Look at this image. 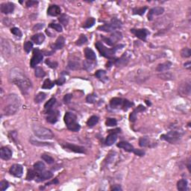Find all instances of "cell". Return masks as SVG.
Listing matches in <instances>:
<instances>
[{
  "label": "cell",
  "mask_w": 191,
  "mask_h": 191,
  "mask_svg": "<svg viewBox=\"0 0 191 191\" xmlns=\"http://www.w3.org/2000/svg\"><path fill=\"white\" fill-rule=\"evenodd\" d=\"M95 66H96V64L93 62V60H90L87 59L83 62V68L87 71L92 70L94 68Z\"/></svg>",
  "instance_id": "31"
},
{
  "label": "cell",
  "mask_w": 191,
  "mask_h": 191,
  "mask_svg": "<svg viewBox=\"0 0 191 191\" xmlns=\"http://www.w3.org/2000/svg\"><path fill=\"white\" fill-rule=\"evenodd\" d=\"M9 79L18 87L23 94H27L32 87L30 79L26 76L25 72L19 68L15 67L10 69L9 73Z\"/></svg>",
  "instance_id": "1"
},
{
  "label": "cell",
  "mask_w": 191,
  "mask_h": 191,
  "mask_svg": "<svg viewBox=\"0 0 191 191\" xmlns=\"http://www.w3.org/2000/svg\"><path fill=\"white\" fill-rule=\"evenodd\" d=\"M8 187H9V183L7 181L3 180V181H2L0 182V190L2 191H4L6 189H8Z\"/></svg>",
  "instance_id": "55"
},
{
  "label": "cell",
  "mask_w": 191,
  "mask_h": 191,
  "mask_svg": "<svg viewBox=\"0 0 191 191\" xmlns=\"http://www.w3.org/2000/svg\"><path fill=\"white\" fill-rule=\"evenodd\" d=\"M43 58V53L40 52L38 49H35L33 51V56L30 61V66L31 67L34 68L36 67L38 64H40Z\"/></svg>",
  "instance_id": "10"
},
{
  "label": "cell",
  "mask_w": 191,
  "mask_h": 191,
  "mask_svg": "<svg viewBox=\"0 0 191 191\" xmlns=\"http://www.w3.org/2000/svg\"><path fill=\"white\" fill-rule=\"evenodd\" d=\"M133 102H130L127 99H124V103H123V106H122V110H127L128 109L130 108L131 106H133Z\"/></svg>",
  "instance_id": "53"
},
{
  "label": "cell",
  "mask_w": 191,
  "mask_h": 191,
  "mask_svg": "<svg viewBox=\"0 0 191 191\" xmlns=\"http://www.w3.org/2000/svg\"><path fill=\"white\" fill-rule=\"evenodd\" d=\"M183 134H184V132H183L182 130L173 129V130H171L169 132H167V134H162L160 136V139L173 144V143H178L181 140Z\"/></svg>",
  "instance_id": "5"
},
{
  "label": "cell",
  "mask_w": 191,
  "mask_h": 191,
  "mask_svg": "<svg viewBox=\"0 0 191 191\" xmlns=\"http://www.w3.org/2000/svg\"><path fill=\"white\" fill-rule=\"evenodd\" d=\"M67 67H68L69 69H72V70L78 69L80 68L79 60H77V59L69 60V63H68V65H67Z\"/></svg>",
  "instance_id": "28"
},
{
  "label": "cell",
  "mask_w": 191,
  "mask_h": 191,
  "mask_svg": "<svg viewBox=\"0 0 191 191\" xmlns=\"http://www.w3.org/2000/svg\"><path fill=\"white\" fill-rule=\"evenodd\" d=\"M95 46L97 47V50L99 52L100 55L103 56V57L106 58L110 59V60H113V59H114V58L115 57L116 52H117V50L119 49L123 48V47H125V45L119 44L117 45V47H114V48L108 49L105 47L103 45V43L100 41L97 42L96 44H95Z\"/></svg>",
  "instance_id": "3"
},
{
  "label": "cell",
  "mask_w": 191,
  "mask_h": 191,
  "mask_svg": "<svg viewBox=\"0 0 191 191\" xmlns=\"http://www.w3.org/2000/svg\"><path fill=\"white\" fill-rule=\"evenodd\" d=\"M41 158L43 159L44 161H46L48 164H54V162H55V160L52 157H51L50 155H47V154H43V155H41Z\"/></svg>",
  "instance_id": "44"
},
{
  "label": "cell",
  "mask_w": 191,
  "mask_h": 191,
  "mask_svg": "<svg viewBox=\"0 0 191 191\" xmlns=\"http://www.w3.org/2000/svg\"><path fill=\"white\" fill-rule=\"evenodd\" d=\"M64 119L67 128L70 131L76 132L81 128V126L77 122V117L72 112H67L64 115Z\"/></svg>",
  "instance_id": "4"
},
{
  "label": "cell",
  "mask_w": 191,
  "mask_h": 191,
  "mask_svg": "<svg viewBox=\"0 0 191 191\" xmlns=\"http://www.w3.org/2000/svg\"><path fill=\"white\" fill-rule=\"evenodd\" d=\"M38 4V2L37 1H32V0H30V1H28L26 2V6L28 8L31 7V6H34V5H36Z\"/></svg>",
  "instance_id": "60"
},
{
  "label": "cell",
  "mask_w": 191,
  "mask_h": 191,
  "mask_svg": "<svg viewBox=\"0 0 191 191\" xmlns=\"http://www.w3.org/2000/svg\"><path fill=\"white\" fill-rule=\"evenodd\" d=\"M158 77H160V78L161 79H164V80H171L172 79V73L169 72H161V74L158 75Z\"/></svg>",
  "instance_id": "43"
},
{
  "label": "cell",
  "mask_w": 191,
  "mask_h": 191,
  "mask_svg": "<svg viewBox=\"0 0 191 191\" xmlns=\"http://www.w3.org/2000/svg\"><path fill=\"white\" fill-rule=\"evenodd\" d=\"M172 62H170L169 60H167L166 62L162 63V64H159L157 66L156 70L159 72H165V71L169 70L171 67H172Z\"/></svg>",
  "instance_id": "22"
},
{
  "label": "cell",
  "mask_w": 191,
  "mask_h": 191,
  "mask_svg": "<svg viewBox=\"0 0 191 191\" xmlns=\"http://www.w3.org/2000/svg\"><path fill=\"white\" fill-rule=\"evenodd\" d=\"M44 26V24L43 23H38V24L35 25L34 27H33V31H38V30H40Z\"/></svg>",
  "instance_id": "61"
},
{
  "label": "cell",
  "mask_w": 191,
  "mask_h": 191,
  "mask_svg": "<svg viewBox=\"0 0 191 191\" xmlns=\"http://www.w3.org/2000/svg\"><path fill=\"white\" fill-rule=\"evenodd\" d=\"M32 131L36 137L42 140H51L54 138V134L50 129L43 126L35 125L32 126Z\"/></svg>",
  "instance_id": "6"
},
{
  "label": "cell",
  "mask_w": 191,
  "mask_h": 191,
  "mask_svg": "<svg viewBox=\"0 0 191 191\" xmlns=\"http://www.w3.org/2000/svg\"><path fill=\"white\" fill-rule=\"evenodd\" d=\"M14 8H15V5L12 2H5V3H2L1 5V7H0L1 12L5 14H8L13 13Z\"/></svg>",
  "instance_id": "17"
},
{
  "label": "cell",
  "mask_w": 191,
  "mask_h": 191,
  "mask_svg": "<svg viewBox=\"0 0 191 191\" xmlns=\"http://www.w3.org/2000/svg\"><path fill=\"white\" fill-rule=\"evenodd\" d=\"M137 113L135 110H134V111L132 112V113H131V114L129 115V120L131 121V122H134V121L136 120L137 119Z\"/></svg>",
  "instance_id": "57"
},
{
  "label": "cell",
  "mask_w": 191,
  "mask_h": 191,
  "mask_svg": "<svg viewBox=\"0 0 191 191\" xmlns=\"http://www.w3.org/2000/svg\"><path fill=\"white\" fill-rule=\"evenodd\" d=\"M95 23H96V19L93 17H89L88 18V19H87L85 23H84L83 28H91L92 26H94Z\"/></svg>",
  "instance_id": "37"
},
{
  "label": "cell",
  "mask_w": 191,
  "mask_h": 191,
  "mask_svg": "<svg viewBox=\"0 0 191 191\" xmlns=\"http://www.w3.org/2000/svg\"><path fill=\"white\" fill-rule=\"evenodd\" d=\"M31 40H32L35 44L37 45H40L43 43L45 40V35H43V33H38L36 35H33L31 37Z\"/></svg>",
  "instance_id": "25"
},
{
  "label": "cell",
  "mask_w": 191,
  "mask_h": 191,
  "mask_svg": "<svg viewBox=\"0 0 191 191\" xmlns=\"http://www.w3.org/2000/svg\"><path fill=\"white\" fill-rule=\"evenodd\" d=\"M131 58V53L129 51L124 52L122 54V55L119 58L117 59L114 61V64H115L116 67H124L128 64V63L130 61Z\"/></svg>",
  "instance_id": "9"
},
{
  "label": "cell",
  "mask_w": 191,
  "mask_h": 191,
  "mask_svg": "<svg viewBox=\"0 0 191 191\" xmlns=\"http://www.w3.org/2000/svg\"><path fill=\"white\" fill-rule=\"evenodd\" d=\"M47 122H49V123L55 124V122H57V121L58 120L59 116H60V112H59L58 110L51 109V110L47 111Z\"/></svg>",
  "instance_id": "14"
},
{
  "label": "cell",
  "mask_w": 191,
  "mask_h": 191,
  "mask_svg": "<svg viewBox=\"0 0 191 191\" xmlns=\"http://www.w3.org/2000/svg\"><path fill=\"white\" fill-rule=\"evenodd\" d=\"M122 22L117 18L114 17L110 20L109 23H106V24L101 26L98 28V29L99 31H105V32H112V31H115L117 29H119L122 27Z\"/></svg>",
  "instance_id": "7"
},
{
  "label": "cell",
  "mask_w": 191,
  "mask_h": 191,
  "mask_svg": "<svg viewBox=\"0 0 191 191\" xmlns=\"http://www.w3.org/2000/svg\"><path fill=\"white\" fill-rule=\"evenodd\" d=\"M46 97H47V95L43 92H40V93H38L35 98V103H40L41 102H43V100H45Z\"/></svg>",
  "instance_id": "40"
},
{
  "label": "cell",
  "mask_w": 191,
  "mask_h": 191,
  "mask_svg": "<svg viewBox=\"0 0 191 191\" xmlns=\"http://www.w3.org/2000/svg\"><path fill=\"white\" fill-rule=\"evenodd\" d=\"M10 32L12 33L13 35H15V36L19 37V38H21L22 35V31H20V29L18 28H16V27L12 28L11 30H10Z\"/></svg>",
  "instance_id": "51"
},
{
  "label": "cell",
  "mask_w": 191,
  "mask_h": 191,
  "mask_svg": "<svg viewBox=\"0 0 191 191\" xmlns=\"http://www.w3.org/2000/svg\"><path fill=\"white\" fill-rule=\"evenodd\" d=\"M23 48H24V50L26 51V53H29L33 48V43L30 41H26L24 43Z\"/></svg>",
  "instance_id": "49"
},
{
  "label": "cell",
  "mask_w": 191,
  "mask_h": 191,
  "mask_svg": "<svg viewBox=\"0 0 191 191\" xmlns=\"http://www.w3.org/2000/svg\"><path fill=\"white\" fill-rule=\"evenodd\" d=\"M31 144L35 145V146H40V147H43V146H50L49 143H40V142H38V140H35L31 139Z\"/></svg>",
  "instance_id": "54"
},
{
  "label": "cell",
  "mask_w": 191,
  "mask_h": 191,
  "mask_svg": "<svg viewBox=\"0 0 191 191\" xmlns=\"http://www.w3.org/2000/svg\"><path fill=\"white\" fill-rule=\"evenodd\" d=\"M58 180L57 178L54 179V180H52V181H50V182L47 183V184H46V186H49V185H50V184H58Z\"/></svg>",
  "instance_id": "63"
},
{
  "label": "cell",
  "mask_w": 191,
  "mask_h": 191,
  "mask_svg": "<svg viewBox=\"0 0 191 191\" xmlns=\"http://www.w3.org/2000/svg\"><path fill=\"white\" fill-rule=\"evenodd\" d=\"M62 147L65 149H69L72 151H74L76 153H85L86 152V149H85V147L72 144V143H65L62 144Z\"/></svg>",
  "instance_id": "13"
},
{
  "label": "cell",
  "mask_w": 191,
  "mask_h": 191,
  "mask_svg": "<svg viewBox=\"0 0 191 191\" xmlns=\"http://www.w3.org/2000/svg\"><path fill=\"white\" fill-rule=\"evenodd\" d=\"M47 14L52 17H56L60 14V8L57 5H52L47 10Z\"/></svg>",
  "instance_id": "21"
},
{
  "label": "cell",
  "mask_w": 191,
  "mask_h": 191,
  "mask_svg": "<svg viewBox=\"0 0 191 191\" xmlns=\"http://www.w3.org/2000/svg\"><path fill=\"white\" fill-rule=\"evenodd\" d=\"M97 99V97L96 94H89L88 97H87L86 101L88 103H94V102H96Z\"/></svg>",
  "instance_id": "52"
},
{
  "label": "cell",
  "mask_w": 191,
  "mask_h": 191,
  "mask_svg": "<svg viewBox=\"0 0 191 191\" xmlns=\"http://www.w3.org/2000/svg\"><path fill=\"white\" fill-rule=\"evenodd\" d=\"M99 117L97 116H92L89 118V119L87 122V125L89 127H93V126H96L99 122Z\"/></svg>",
  "instance_id": "34"
},
{
  "label": "cell",
  "mask_w": 191,
  "mask_h": 191,
  "mask_svg": "<svg viewBox=\"0 0 191 191\" xmlns=\"http://www.w3.org/2000/svg\"><path fill=\"white\" fill-rule=\"evenodd\" d=\"M34 169L38 172H43V171L46 169V165H45L43 162L38 161L34 164Z\"/></svg>",
  "instance_id": "35"
},
{
  "label": "cell",
  "mask_w": 191,
  "mask_h": 191,
  "mask_svg": "<svg viewBox=\"0 0 191 191\" xmlns=\"http://www.w3.org/2000/svg\"><path fill=\"white\" fill-rule=\"evenodd\" d=\"M191 92L190 81L186 80L181 83V85L178 86V93L184 97V96H189Z\"/></svg>",
  "instance_id": "11"
},
{
  "label": "cell",
  "mask_w": 191,
  "mask_h": 191,
  "mask_svg": "<svg viewBox=\"0 0 191 191\" xmlns=\"http://www.w3.org/2000/svg\"><path fill=\"white\" fill-rule=\"evenodd\" d=\"M181 55L183 58H190L191 55V50L190 48L185 47L183 48L181 51Z\"/></svg>",
  "instance_id": "46"
},
{
  "label": "cell",
  "mask_w": 191,
  "mask_h": 191,
  "mask_svg": "<svg viewBox=\"0 0 191 191\" xmlns=\"http://www.w3.org/2000/svg\"><path fill=\"white\" fill-rule=\"evenodd\" d=\"M85 58H86L88 60H93V61L97 60V55H96V54H95L94 51L92 50L91 49L88 48V47L85 48Z\"/></svg>",
  "instance_id": "27"
},
{
  "label": "cell",
  "mask_w": 191,
  "mask_h": 191,
  "mask_svg": "<svg viewBox=\"0 0 191 191\" xmlns=\"http://www.w3.org/2000/svg\"><path fill=\"white\" fill-rule=\"evenodd\" d=\"M72 98V94H66L64 97V102L65 104H69L71 102V99Z\"/></svg>",
  "instance_id": "56"
},
{
  "label": "cell",
  "mask_w": 191,
  "mask_h": 191,
  "mask_svg": "<svg viewBox=\"0 0 191 191\" xmlns=\"http://www.w3.org/2000/svg\"><path fill=\"white\" fill-rule=\"evenodd\" d=\"M102 40L105 43L108 45V46H114L118 41L122 40V34L120 31H114V33H112L109 38H105V37H102Z\"/></svg>",
  "instance_id": "8"
},
{
  "label": "cell",
  "mask_w": 191,
  "mask_h": 191,
  "mask_svg": "<svg viewBox=\"0 0 191 191\" xmlns=\"http://www.w3.org/2000/svg\"><path fill=\"white\" fill-rule=\"evenodd\" d=\"M184 67H185V68H186V69H190V61H188V62H187V63H185V64H184Z\"/></svg>",
  "instance_id": "64"
},
{
  "label": "cell",
  "mask_w": 191,
  "mask_h": 191,
  "mask_svg": "<svg viewBox=\"0 0 191 191\" xmlns=\"http://www.w3.org/2000/svg\"><path fill=\"white\" fill-rule=\"evenodd\" d=\"M112 190H117V191H119V190H122V188H121L120 185H118V184H116V185H114V187H112L111 188Z\"/></svg>",
  "instance_id": "62"
},
{
  "label": "cell",
  "mask_w": 191,
  "mask_h": 191,
  "mask_svg": "<svg viewBox=\"0 0 191 191\" xmlns=\"http://www.w3.org/2000/svg\"><path fill=\"white\" fill-rule=\"evenodd\" d=\"M58 20L60 24H62L63 26H64L66 27V26H67V24H68V22H69V17L65 14H60L58 18Z\"/></svg>",
  "instance_id": "39"
},
{
  "label": "cell",
  "mask_w": 191,
  "mask_h": 191,
  "mask_svg": "<svg viewBox=\"0 0 191 191\" xmlns=\"http://www.w3.org/2000/svg\"><path fill=\"white\" fill-rule=\"evenodd\" d=\"M131 32L135 35L140 40L146 41L147 38L149 35H150V32L147 29V28H140V29H134L132 28L131 29Z\"/></svg>",
  "instance_id": "12"
},
{
  "label": "cell",
  "mask_w": 191,
  "mask_h": 191,
  "mask_svg": "<svg viewBox=\"0 0 191 191\" xmlns=\"http://www.w3.org/2000/svg\"><path fill=\"white\" fill-rule=\"evenodd\" d=\"M21 100L16 94H10L6 99V105L4 108V113L10 116L16 114L20 106Z\"/></svg>",
  "instance_id": "2"
},
{
  "label": "cell",
  "mask_w": 191,
  "mask_h": 191,
  "mask_svg": "<svg viewBox=\"0 0 191 191\" xmlns=\"http://www.w3.org/2000/svg\"><path fill=\"white\" fill-rule=\"evenodd\" d=\"M87 42H88V38H87V37L85 36V35H83L82 34V35H80L79 38L76 40V44L77 45V46H82V45H84L85 43H86Z\"/></svg>",
  "instance_id": "42"
},
{
  "label": "cell",
  "mask_w": 191,
  "mask_h": 191,
  "mask_svg": "<svg viewBox=\"0 0 191 191\" xmlns=\"http://www.w3.org/2000/svg\"><path fill=\"white\" fill-rule=\"evenodd\" d=\"M9 172L12 176H14V177L20 178L23 174V167L20 164H14V165L10 167V169H9Z\"/></svg>",
  "instance_id": "15"
},
{
  "label": "cell",
  "mask_w": 191,
  "mask_h": 191,
  "mask_svg": "<svg viewBox=\"0 0 191 191\" xmlns=\"http://www.w3.org/2000/svg\"><path fill=\"white\" fill-rule=\"evenodd\" d=\"M151 141L148 137H142L139 139V145L140 147H150Z\"/></svg>",
  "instance_id": "32"
},
{
  "label": "cell",
  "mask_w": 191,
  "mask_h": 191,
  "mask_svg": "<svg viewBox=\"0 0 191 191\" xmlns=\"http://www.w3.org/2000/svg\"><path fill=\"white\" fill-rule=\"evenodd\" d=\"M35 75L38 78H43L46 76V72H44L41 67H36L35 72Z\"/></svg>",
  "instance_id": "45"
},
{
  "label": "cell",
  "mask_w": 191,
  "mask_h": 191,
  "mask_svg": "<svg viewBox=\"0 0 191 191\" xmlns=\"http://www.w3.org/2000/svg\"><path fill=\"white\" fill-rule=\"evenodd\" d=\"M0 157L2 160H9L12 157V151L8 147H2L0 150Z\"/></svg>",
  "instance_id": "19"
},
{
  "label": "cell",
  "mask_w": 191,
  "mask_h": 191,
  "mask_svg": "<svg viewBox=\"0 0 191 191\" xmlns=\"http://www.w3.org/2000/svg\"><path fill=\"white\" fill-rule=\"evenodd\" d=\"M105 125L109 127H114L117 125V121L114 118H108L105 122Z\"/></svg>",
  "instance_id": "47"
},
{
  "label": "cell",
  "mask_w": 191,
  "mask_h": 191,
  "mask_svg": "<svg viewBox=\"0 0 191 191\" xmlns=\"http://www.w3.org/2000/svg\"><path fill=\"white\" fill-rule=\"evenodd\" d=\"M117 140V134L115 132L110 133L105 139V143L106 146H112Z\"/></svg>",
  "instance_id": "26"
},
{
  "label": "cell",
  "mask_w": 191,
  "mask_h": 191,
  "mask_svg": "<svg viewBox=\"0 0 191 191\" xmlns=\"http://www.w3.org/2000/svg\"><path fill=\"white\" fill-rule=\"evenodd\" d=\"M117 147L124 149L125 151H128V152H133L134 150V148L131 144L126 141H121L119 143H117Z\"/></svg>",
  "instance_id": "23"
},
{
  "label": "cell",
  "mask_w": 191,
  "mask_h": 191,
  "mask_svg": "<svg viewBox=\"0 0 191 191\" xmlns=\"http://www.w3.org/2000/svg\"><path fill=\"white\" fill-rule=\"evenodd\" d=\"M38 175V172H37L35 169H28L27 172V175H26V180L27 181H31L33 179H35L37 177V176Z\"/></svg>",
  "instance_id": "33"
},
{
  "label": "cell",
  "mask_w": 191,
  "mask_h": 191,
  "mask_svg": "<svg viewBox=\"0 0 191 191\" xmlns=\"http://www.w3.org/2000/svg\"><path fill=\"white\" fill-rule=\"evenodd\" d=\"M55 103H56V99H55V98L50 99L49 100L48 102H47V103L45 104V105H44L45 110H47V111L51 110V109L52 108V107L55 105Z\"/></svg>",
  "instance_id": "38"
},
{
  "label": "cell",
  "mask_w": 191,
  "mask_h": 191,
  "mask_svg": "<svg viewBox=\"0 0 191 191\" xmlns=\"http://www.w3.org/2000/svg\"><path fill=\"white\" fill-rule=\"evenodd\" d=\"M147 10V7H141V8H134L132 9L133 14H138V15H143L146 10Z\"/></svg>",
  "instance_id": "41"
},
{
  "label": "cell",
  "mask_w": 191,
  "mask_h": 191,
  "mask_svg": "<svg viewBox=\"0 0 191 191\" xmlns=\"http://www.w3.org/2000/svg\"><path fill=\"white\" fill-rule=\"evenodd\" d=\"M164 12V8L163 7H155L149 10L148 14V20H153L155 16H159L163 14Z\"/></svg>",
  "instance_id": "16"
},
{
  "label": "cell",
  "mask_w": 191,
  "mask_h": 191,
  "mask_svg": "<svg viewBox=\"0 0 191 191\" xmlns=\"http://www.w3.org/2000/svg\"><path fill=\"white\" fill-rule=\"evenodd\" d=\"M123 103H124V99L116 97V98H113L110 101V106L113 109L119 108H122Z\"/></svg>",
  "instance_id": "20"
},
{
  "label": "cell",
  "mask_w": 191,
  "mask_h": 191,
  "mask_svg": "<svg viewBox=\"0 0 191 191\" xmlns=\"http://www.w3.org/2000/svg\"><path fill=\"white\" fill-rule=\"evenodd\" d=\"M64 45H65V39H64V38L63 36H60L58 37L57 40H56L55 44H54L53 47H52V49L55 50L61 49L64 47Z\"/></svg>",
  "instance_id": "24"
},
{
  "label": "cell",
  "mask_w": 191,
  "mask_h": 191,
  "mask_svg": "<svg viewBox=\"0 0 191 191\" xmlns=\"http://www.w3.org/2000/svg\"><path fill=\"white\" fill-rule=\"evenodd\" d=\"M53 176V173L50 171H45V172H41L40 173H38L37 177L35 178L37 182H42L46 180L50 179Z\"/></svg>",
  "instance_id": "18"
},
{
  "label": "cell",
  "mask_w": 191,
  "mask_h": 191,
  "mask_svg": "<svg viewBox=\"0 0 191 191\" xmlns=\"http://www.w3.org/2000/svg\"><path fill=\"white\" fill-rule=\"evenodd\" d=\"M95 76L99 79L100 81H103V82H105L108 79V77L106 76V72L105 70H102V69H99V70L97 71L96 73H95Z\"/></svg>",
  "instance_id": "30"
},
{
  "label": "cell",
  "mask_w": 191,
  "mask_h": 191,
  "mask_svg": "<svg viewBox=\"0 0 191 191\" xmlns=\"http://www.w3.org/2000/svg\"><path fill=\"white\" fill-rule=\"evenodd\" d=\"M49 27L52 28H53V29L55 30V31H58V32H61V31H62V30H63L61 25L58 24V23H55V22H52V23H50Z\"/></svg>",
  "instance_id": "48"
},
{
  "label": "cell",
  "mask_w": 191,
  "mask_h": 191,
  "mask_svg": "<svg viewBox=\"0 0 191 191\" xmlns=\"http://www.w3.org/2000/svg\"><path fill=\"white\" fill-rule=\"evenodd\" d=\"M134 154L136 155H138V156H143L145 155V151H143V150L140 149H134V151H133Z\"/></svg>",
  "instance_id": "59"
},
{
  "label": "cell",
  "mask_w": 191,
  "mask_h": 191,
  "mask_svg": "<svg viewBox=\"0 0 191 191\" xmlns=\"http://www.w3.org/2000/svg\"><path fill=\"white\" fill-rule=\"evenodd\" d=\"M188 183L186 179H181L177 182V188L180 191H185L188 190Z\"/></svg>",
  "instance_id": "29"
},
{
  "label": "cell",
  "mask_w": 191,
  "mask_h": 191,
  "mask_svg": "<svg viewBox=\"0 0 191 191\" xmlns=\"http://www.w3.org/2000/svg\"><path fill=\"white\" fill-rule=\"evenodd\" d=\"M55 81L54 82V81H52L50 79L47 78V79L45 80L44 82H43L42 88H43V89H47V90L52 89V88L55 86Z\"/></svg>",
  "instance_id": "36"
},
{
  "label": "cell",
  "mask_w": 191,
  "mask_h": 191,
  "mask_svg": "<svg viewBox=\"0 0 191 191\" xmlns=\"http://www.w3.org/2000/svg\"><path fill=\"white\" fill-rule=\"evenodd\" d=\"M66 81V78L64 77H60L58 80L55 81V84H57L58 85H64Z\"/></svg>",
  "instance_id": "58"
},
{
  "label": "cell",
  "mask_w": 191,
  "mask_h": 191,
  "mask_svg": "<svg viewBox=\"0 0 191 191\" xmlns=\"http://www.w3.org/2000/svg\"><path fill=\"white\" fill-rule=\"evenodd\" d=\"M45 63H46L50 68H52V69H56L58 67V62H56V61H52V60H49V59L46 60Z\"/></svg>",
  "instance_id": "50"
}]
</instances>
